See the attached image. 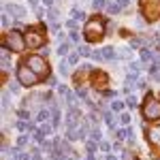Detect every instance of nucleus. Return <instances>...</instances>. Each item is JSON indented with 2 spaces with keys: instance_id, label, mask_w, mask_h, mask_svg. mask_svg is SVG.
<instances>
[{
  "instance_id": "nucleus-1",
  "label": "nucleus",
  "mask_w": 160,
  "mask_h": 160,
  "mask_svg": "<svg viewBox=\"0 0 160 160\" xmlns=\"http://www.w3.org/2000/svg\"><path fill=\"white\" fill-rule=\"evenodd\" d=\"M83 34H86L88 41H98V38L105 34V26H102L100 19H90V22H86Z\"/></svg>"
},
{
  "instance_id": "nucleus-2",
  "label": "nucleus",
  "mask_w": 160,
  "mask_h": 160,
  "mask_svg": "<svg viewBox=\"0 0 160 160\" xmlns=\"http://www.w3.org/2000/svg\"><path fill=\"white\" fill-rule=\"evenodd\" d=\"M17 81L22 83V86H34L38 81V75L28 66V64H22L19 68H17Z\"/></svg>"
},
{
  "instance_id": "nucleus-3",
  "label": "nucleus",
  "mask_w": 160,
  "mask_h": 160,
  "mask_svg": "<svg viewBox=\"0 0 160 160\" xmlns=\"http://www.w3.org/2000/svg\"><path fill=\"white\" fill-rule=\"evenodd\" d=\"M7 47L9 49H13L15 53H19V51H24V47H26V38L17 32V30H11L9 34H7Z\"/></svg>"
},
{
  "instance_id": "nucleus-4",
  "label": "nucleus",
  "mask_w": 160,
  "mask_h": 160,
  "mask_svg": "<svg viewBox=\"0 0 160 160\" xmlns=\"http://www.w3.org/2000/svg\"><path fill=\"white\" fill-rule=\"evenodd\" d=\"M143 118L145 120H160V100L148 96L145 105H143Z\"/></svg>"
},
{
  "instance_id": "nucleus-5",
  "label": "nucleus",
  "mask_w": 160,
  "mask_h": 160,
  "mask_svg": "<svg viewBox=\"0 0 160 160\" xmlns=\"http://www.w3.org/2000/svg\"><path fill=\"white\" fill-rule=\"evenodd\" d=\"M43 43H45V37H43L41 30H28V34H26V45L28 47L37 49V47H43Z\"/></svg>"
},
{
  "instance_id": "nucleus-6",
  "label": "nucleus",
  "mask_w": 160,
  "mask_h": 160,
  "mask_svg": "<svg viewBox=\"0 0 160 160\" xmlns=\"http://www.w3.org/2000/svg\"><path fill=\"white\" fill-rule=\"evenodd\" d=\"M26 64H28V66H30V68H32V71H34L37 75H43V73H47V62L43 60L41 56H30Z\"/></svg>"
},
{
  "instance_id": "nucleus-7",
  "label": "nucleus",
  "mask_w": 160,
  "mask_h": 160,
  "mask_svg": "<svg viewBox=\"0 0 160 160\" xmlns=\"http://www.w3.org/2000/svg\"><path fill=\"white\" fill-rule=\"evenodd\" d=\"M86 132H88V128L83 126V124H79V126H68L66 137H68V141H77V139H83Z\"/></svg>"
},
{
  "instance_id": "nucleus-8",
  "label": "nucleus",
  "mask_w": 160,
  "mask_h": 160,
  "mask_svg": "<svg viewBox=\"0 0 160 160\" xmlns=\"http://www.w3.org/2000/svg\"><path fill=\"white\" fill-rule=\"evenodd\" d=\"M4 11L9 13V15H13L17 22H22V19L26 17V11L22 9V7H17V4H7V7H4Z\"/></svg>"
},
{
  "instance_id": "nucleus-9",
  "label": "nucleus",
  "mask_w": 160,
  "mask_h": 160,
  "mask_svg": "<svg viewBox=\"0 0 160 160\" xmlns=\"http://www.w3.org/2000/svg\"><path fill=\"white\" fill-rule=\"evenodd\" d=\"M148 137H149V141H152L154 145H158V148H160V126H154V128H149Z\"/></svg>"
},
{
  "instance_id": "nucleus-10",
  "label": "nucleus",
  "mask_w": 160,
  "mask_h": 160,
  "mask_svg": "<svg viewBox=\"0 0 160 160\" xmlns=\"http://www.w3.org/2000/svg\"><path fill=\"white\" fill-rule=\"evenodd\" d=\"M0 64H2V71H9V47L7 45L0 49Z\"/></svg>"
},
{
  "instance_id": "nucleus-11",
  "label": "nucleus",
  "mask_w": 160,
  "mask_h": 160,
  "mask_svg": "<svg viewBox=\"0 0 160 160\" xmlns=\"http://www.w3.org/2000/svg\"><path fill=\"white\" fill-rule=\"evenodd\" d=\"M79 120H81V115H79V111H77V109L68 111V115H66V124H68V126H77Z\"/></svg>"
},
{
  "instance_id": "nucleus-12",
  "label": "nucleus",
  "mask_w": 160,
  "mask_h": 160,
  "mask_svg": "<svg viewBox=\"0 0 160 160\" xmlns=\"http://www.w3.org/2000/svg\"><path fill=\"white\" fill-rule=\"evenodd\" d=\"M47 22H49L51 28H58V13L53 11V9H49V11H47Z\"/></svg>"
},
{
  "instance_id": "nucleus-13",
  "label": "nucleus",
  "mask_w": 160,
  "mask_h": 160,
  "mask_svg": "<svg viewBox=\"0 0 160 160\" xmlns=\"http://www.w3.org/2000/svg\"><path fill=\"white\" fill-rule=\"evenodd\" d=\"M102 58H105V60H115L118 53H115L113 47H105V49H102Z\"/></svg>"
},
{
  "instance_id": "nucleus-14",
  "label": "nucleus",
  "mask_w": 160,
  "mask_h": 160,
  "mask_svg": "<svg viewBox=\"0 0 160 160\" xmlns=\"http://www.w3.org/2000/svg\"><path fill=\"white\" fill-rule=\"evenodd\" d=\"M137 83V73H128L126 75V92L130 90V86H135Z\"/></svg>"
},
{
  "instance_id": "nucleus-15",
  "label": "nucleus",
  "mask_w": 160,
  "mask_h": 160,
  "mask_svg": "<svg viewBox=\"0 0 160 160\" xmlns=\"http://www.w3.org/2000/svg\"><path fill=\"white\" fill-rule=\"evenodd\" d=\"M141 60H143V62H152V60H154V56H152V49L143 47V49H141Z\"/></svg>"
},
{
  "instance_id": "nucleus-16",
  "label": "nucleus",
  "mask_w": 160,
  "mask_h": 160,
  "mask_svg": "<svg viewBox=\"0 0 160 160\" xmlns=\"http://www.w3.org/2000/svg\"><path fill=\"white\" fill-rule=\"evenodd\" d=\"M49 118H51L49 111H47V109H41V111H38V115H37V122H47Z\"/></svg>"
},
{
  "instance_id": "nucleus-17",
  "label": "nucleus",
  "mask_w": 160,
  "mask_h": 160,
  "mask_svg": "<svg viewBox=\"0 0 160 160\" xmlns=\"http://www.w3.org/2000/svg\"><path fill=\"white\" fill-rule=\"evenodd\" d=\"M107 11H109L111 15H115V13H120V11H122V7H120L118 2H107Z\"/></svg>"
},
{
  "instance_id": "nucleus-18",
  "label": "nucleus",
  "mask_w": 160,
  "mask_h": 160,
  "mask_svg": "<svg viewBox=\"0 0 160 160\" xmlns=\"http://www.w3.org/2000/svg\"><path fill=\"white\" fill-rule=\"evenodd\" d=\"M71 15H73L75 22H83V19H86V13L79 11V9H73V13H71Z\"/></svg>"
},
{
  "instance_id": "nucleus-19",
  "label": "nucleus",
  "mask_w": 160,
  "mask_h": 160,
  "mask_svg": "<svg viewBox=\"0 0 160 160\" xmlns=\"http://www.w3.org/2000/svg\"><path fill=\"white\" fill-rule=\"evenodd\" d=\"M92 7H94V11L107 9V0H92Z\"/></svg>"
},
{
  "instance_id": "nucleus-20",
  "label": "nucleus",
  "mask_w": 160,
  "mask_h": 160,
  "mask_svg": "<svg viewBox=\"0 0 160 160\" xmlns=\"http://www.w3.org/2000/svg\"><path fill=\"white\" fill-rule=\"evenodd\" d=\"M102 120H105V122H107V124L111 126V128L115 130V122H113V115H111L109 111H105V113H102Z\"/></svg>"
},
{
  "instance_id": "nucleus-21",
  "label": "nucleus",
  "mask_w": 160,
  "mask_h": 160,
  "mask_svg": "<svg viewBox=\"0 0 160 160\" xmlns=\"http://www.w3.org/2000/svg\"><path fill=\"white\" fill-rule=\"evenodd\" d=\"M68 47H71V45H68L66 41H62L60 47H58V53H60V56H66V53H68Z\"/></svg>"
},
{
  "instance_id": "nucleus-22",
  "label": "nucleus",
  "mask_w": 160,
  "mask_h": 160,
  "mask_svg": "<svg viewBox=\"0 0 160 160\" xmlns=\"http://www.w3.org/2000/svg\"><path fill=\"white\" fill-rule=\"evenodd\" d=\"M100 137H102V135H100V130H98V128H92V130H90V139H92V141H96V143H98V141H100Z\"/></svg>"
},
{
  "instance_id": "nucleus-23",
  "label": "nucleus",
  "mask_w": 160,
  "mask_h": 160,
  "mask_svg": "<svg viewBox=\"0 0 160 160\" xmlns=\"http://www.w3.org/2000/svg\"><path fill=\"white\" fill-rule=\"evenodd\" d=\"M66 102H68V107H71V109H75V105H77V98H75V94L66 92Z\"/></svg>"
},
{
  "instance_id": "nucleus-24",
  "label": "nucleus",
  "mask_w": 160,
  "mask_h": 160,
  "mask_svg": "<svg viewBox=\"0 0 160 160\" xmlns=\"http://www.w3.org/2000/svg\"><path fill=\"white\" fill-rule=\"evenodd\" d=\"M45 132H43V130H41V128H38L37 132H34V141H38V143H45Z\"/></svg>"
},
{
  "instance_id": "nucleus-25",
  "label": "nucleus",
  "mask_w": 160,
  "mask_h": 160,
  "mask_svg": "<svg viewBox=\"0 0 160 160\" xmlns=\"http://www.w3.org/2000/svg\"><path fill=\"white\" fill-rule=\"evenodd\" d=\"M58 68H60V75H68V62H64V60H62Z\"/></svg>"
},
{
  "instance_id": "nucleus-26",
  "label": "nucleus",
  "mask_w": 160,
  "mask_h": 160,
  "mask_svg": "<svg viewBox=\"0 0 160 160\" xmlns=\"http://www.w3.org/2000/svg\"><path fill=\"white\" fill-rule=\"evenodd\" d=\"M9 102H11V96H9V92H4V94H2V109H7Z\"/></svg>"
},
{
  "instance_id": "nucleus-27",
  "label": "nucleus",
  "mask_w": 160,
  "mask_h": 160,
  "mask_svg": "<svg viewBox=\"0 0 160 160\" xmlns=\"http://www.w3.org/2000/svg\"><path fill=\"white\" fill-rule=\"evenodd\" d=\"M122 107H124V105L120 102V100H115V102H111V109L115 111V113H122Z\"/></svg>"
},
{
  "instance_id": "nucleus-28",
  "label": "nucleus",
  "mask_w": 160,
  "mask_h": 160,
  "mask_svg": "<svg viewBox=\"0 0 160 160\" xmlns=\"http://www.w3.org/2000/svg\"><path fill=\"white\" fill-rule=\"evenodd\" d=\"M120 122H122L124 126H128V124H130V115H128V113H120Z\"/></svg>"
},
{
  "instance_id": "nucleus-29",
  "label": "nucleus",
  "mask_w": 160,
  "mask_h": 160,
  "mask_svg": "<svg viewBox=\"0 0 160 160\" xmlns=\"http://www.w3.org/2000/svg\"><path fill=\"white\" fill-rule=\"evenodd\" d=\"M77 51H79L81 56H92V51L88 49V45H79V49H77Z\"/></svg>"
},
{
  "instance_id": "nucleus-30",
  "label": "nucleus",
  "mask_w": 160,
  "mask_h": 160,
  "mask_svg": "<svg viewBox=\"0 0 160 160\" xmlns=\"http://www.w3.org/2000/svg\"><path fill=\"white\" fill-rule=\"evenodd\" d=\"M77 60H79V51H75V53L68 56V64H77Z\"/></svg>"
},
{
  "instance_id": "nucleus-31",
  "label": "nucleus",
  "mask_w": 160,
  "mask_h": 160,
  "mask_svg": "<svg viewBox=\"0 0 160 160\" xmlns=\"http://www.w3.org/2000/svg\"><path fill=\"white\" fill-rule=\"evenodd\" d=\"M115 137L122 141V139H128V130H115Z\"/></svg>"
},
{
  "instance_id": "nucleus-32",
  "label": "nucleus",
  "mask_w": 160,
  "mask_h": 160,
  "mask_svg": "<svg viewBox=\"0 0 160 160\" xmlns=\"http://www.w3.org/2000/svg\"><path fill=\"white\" fill-rule=\"evenodd\" d=\"M126 105L135 109V107H137V98H135V96H128V98H126Z\"/></svg>"
},
{
  "instance_id": "nucleus-33",
  "label": "nucleus",
  "mask_w": 160,
  "mask_h": 160,
  "mask_svg": "<svg viewBox=\"0 0 160 160\" xmlns=\"http://www.w3.org/2000/svg\"><path fill=\"white\" fill-rule=\"evenodd\" d=\"M26 143H28V137H26V135H22L19 139H17V145H19V148H24Z\"/></svg>"
},
{
  "instance_id": "nucleus-34",
  "label": "nucleus",
  "mask_w": 160,
  "mask_h": 160,
  "mask_svg": "<svg viewBox=\"0 0 160 160\" xmlns=\"http://www.w3.org/2000/svg\"><path fill=\"white\" fill-rule=\"evenodd\" d=\"M88 152H96V141H88Z\"/></svg>"
},
{
  "instance_id": "nucleus-35",
  "label": "nucleus",
  "mask_w": 160,
  "mask_h": 160,
  "mask_svg": "<svg viewBox=\"0 0 160 160\" xmlns=\"http://www.w3.org/2000/svg\"><path fill=\"white\" fill-rule=\"evenodd\" d=\"M130 71H132V73H139V71H141L139 62H130Z\"/></svg>"
},
{
  "instance_id": "nucleus-36",
  "label": "nucleus",
  "mask_w": 160,
  "mask_h": 160,
  "mask_svg": "<svg viewBox=\"0 0 160 160\" xmlns=\"http://www.w3.org/2000/svg\"><path fill=\"white\" fill-rule=\"evenodd\" d=\"M9 24H11V19H9V13H4V15H2V26L7 28Z\"/></svg>"
},
{
  "instance_id": "nucleus-37",
  "label": "nucleus",
  "mask_w": 160,
  "mask_h": 160,
  "mask_svg": "<svg viewBox=\"0 0 160 160\" xmlns=\"http://www.w3.org/2000/svg\"><path fill=\"white\" fill-rule=\"evenodd\" d=\"M9 90H11L13 94H17V92H19V83H11V86H9Z\"/></svg>"
},
{
  "instance_id": "nucleus-38",
  "label": "nucleus",
  "mask_w": 160,
  "mask_h": 160,
  "mask_svg": "<svg viewBox=\"0 0 160 160\" xmlns=\"http://www.w3.org/2000/svg\"><path fill=\"white\" fill-rule=\"evenodd\" d=\"M152 56H154V62H156V64H160V51H158V49L152 51Z\"/></svg>"
},
{
  "instance_id": "nucleus-39",
  "label": "nucleus",
  "mask_w": 160,
  "mask_h": 160,
  "mask_svg": "<svg viewBox=\"0 0 160 160\" xmlns=\"http://www.w3.org/2000/svg\"><path fill=\"white\" fill-rule=\"evenodd\" d=\"M30 160H43L41 158V152H38V149H34V152H32V158Z\"/></svg>"
},
{
  "instance_id": "nucleus-40",
  "label": "nucleus",
  "mask_w": 160,
  "mask_h": 160,
  "mask_svg": "<svg viewBox=\"0 0 160 160\" xmlns=\"http://www.w3.org/2000/svg\"><path fill=\"white\" fill-rule=\"evenodd\" d=\"M92 58H94V60H105V58H102V51H94Z\"/></svg>"
},
{
  "instance_id": "nucleus-41",
  "label": "nucleus",
  "mask_w": 160,
  "mask_h": 160,
  "mask_svg": "<svg viewBox=\"0 0 160 160\" xmlns=\"http://www.w3.org/2000/svg\"><path fill=\"white\" fill-rule=\"evenodd\" d=\"M71 41L77 43V41H79V32H75V30H73V32H71Z\"/></svg>"
},
{
  "instance_id": "nucleus-42",
  "label": "nucleus",
  "mask_w": 160,
  "mask_h": 160,
  "mask_svg": "<svg viewBox=\"0 0 160 160\" xmlns=\"http://www.w3.org/2000/svg\"><path fill=\"white\" fill-rule=\"evenodd\" d=\"M17 128H19V130H26V128H28V124H26V122H17Z\"/></svg>"
},
{
  "instance_id": "nucleus-43",
  "label": "nucleus",
  "mask_w": 160,
  "mask_h": 160,
  "mask_svg": "<svg viewBox=\"0 0 160 160\" xmlns=\"http://www.w3.org/2000/svg\"><path fill=\"white\" fill-rule=\"evenodd\" d=\"M100 149H102V152H107V149H109V143H105V141H100Z\"/></svg>"
},
{
  "instance_id": "nucleus-44",
  "label": "nucleus",
  "mask_w": 160,
  "mask_h": 160,
  "mask_svg": "<svg viewBox=\"0 0 160 160\" xmlns=\"http://www.w3.org/2000/svg\"><path fill=\"white\" fill-rule=\"evenodd\" d=\"M66 26H68V28H75V26H77V22H75V19H68V22H66Z\"/></svg>"
},
{
  "instance_id": "nucleus-45",
  "label": "nucleus",
  "mask_w": 160,
  "mask_h": 160,
  "mask_svg": "<svg viewBox=\"0 0 160 160\" xmlns=\"http://www.w3.org/2000/svg\"><path fill=\"white\" fill-rule=\"evenodd\" d=\"M118 4H120V7L124 9V7H128V0H118Z\"/></svg>"
},
{
  "instance_id": "nucleus-46",
  "label": "nucleus",
  "mask_w": 160,
  "mask_h": 160,
  "mask_svg": "<svg viewBox=\"0 0 160 160\" xmlns=\"http://www.w3.org/2000/svg\"><path fill=\"white\" fill-rule=\"evenodd\" d=\"M86 160H96V158H94V154L90 152V154H88V158H86Z\"/></svg>"
},
{
  "instance_id": "nucleus-47",
  "label": "nucleus",
  "mask_w": 160,
  "mask_h": 160,
  "mask_svg": "<svg viewBox=\"0 0 160 160\" xmlns=\"http://www.w3.org/2000/svg\"><path fill=\"white\" fill-rule=\"evenodd\" d=\"M30 4H32V7H37V4H38V0H30Z\"/></svg>"
},
{
  "instance_id": "nucleus-48",
  "label": "nucleus",
  "mask_w": 160,
  "mask_h": 160,
  "mask_svg": "<svg viewBox=\"0 0 160 160\" xmlns=\"http://www.w3.org/2000/svg\"><path fill=\"white\" fill-rule=\"evenodd\" d=\"M43 2H45L47 7H51V2H53V0H43Z\"/></svg>"
},
{
  "instance_id": "nucleus-49",
  "label": "nucleus",
  "mask_w": 160,
  "mask_h": 160,
  "mask_svg": "<svg viewBox=\"0 0 160 160\" xmlns=\"http://www.w3.org/2000/svg\"><path fill=\"white\" fill-rule=\"evenodd\" d=\"M107 160H115V158H113V156H107Z\"/></svg>"
},
{
  "instance_id": "nucleus-50",
  "label": "nucleus",
  "mask_w": 160,
  "mask_h": 160,
  "mask_svg": "<svg viewBox=\"0 0 160 160\" xmlns=\"http://www.w3.org/2000/svg\"><path fill=\"white\" fill-rule=\"evenodd\" d=\"M66 160H68V158H66Z\"/></svg>"
}]
</instances>
